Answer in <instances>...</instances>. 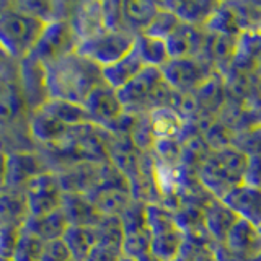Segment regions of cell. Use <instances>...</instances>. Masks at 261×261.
Here are the masks:
<instances>
[{"instance_id": "6da1fadb", "label": "cell", "mask_w": 261, "mask_h": 261, "mask_svg": "<svg viewBox=\"0 0 261 261\" xmlns=\"http://www.w3.org/2000/svg\"><path fill=\"white\" fill-rule=\"evenodd\" d=\"M43 65L49 98L82 105L88 93L103 82L101 69L77 53Z\"/></svg>"}, {"instance_id": "7a4b0ae2", "label": "cell", "mask_w": 261, "mask_h": 261, "mask_svg": "<svg viewBox=\"0 0 261 261\" xmlns=\"http://www.w3.org/2000/svg\"><path fill=\"white\" fill-rule=\"evenodd\" d=\"M247 159L248 155L233 145L216 152L209 150L196 170L198 181L212 198L222 201L233 188L243 183Z\"/></svg>"}, {"instance_id": "3957f363", "label": "cell", "mask_w": 261, "mask_h": 261, "mask_svg": "<svg viewBox=\"0 0 261 261\" xmlns=\"http://www.w3.org/2000/svg\"><path fill=\"white\" fill-rule=\"evenodd\" d=\"M46 21L23 13L10 5L0 7V47L7 56L23 59L31 54Z\"/></svg>"}, {"instance_id": "277c9868", "label": "cell", "mask_w": 261, "mask_h": 261, "mask_svg": "<svg viewBox=\"0 0 261 261\" xmlns=\"http://www.w3.org/2000/svg\"><path fill=\"white\" fill-rule=\"evenodd\" d=\"M136 36L130 33L119 30V31H103L90 39L80 41L75 47V53L87 61L93 62L100 69L108 67V65L119 61L124 57L134 46Z\"/></svg>"}, {"instance_id": "5b68a950", "label": "cell", "mask_w": 261, "mask_h": 261, "mask_svg": "<svg viewBox=\"0 0 261 261\" xmlns=\"http://www.w3.org/2000/svg\"><path fill=\"white\" fill-rule=\"evenodd\" d=\"M77 44L79 39L73 35L67 20L47 21L33 47L31 56H35L39 62L47 64L75 53Z\"/></svg>"}, {"instance_id": "8992f818", "label": "cell", "mask_w": 261, "mask_h": 261, "mask_svg": "<svg viewBox=\"0 0 261 261\" xmlns=\"http://www.w3.org/2000/svg\"><path fill=\"white\" fill-rule=\"evenodd\" d=\"M163 80L175 92H194L202 82H206L216 69L201 57L170 59L160 67Z\"/></svg>"}, {"instance_id": "52a82bcc", "label": "cell", "mask_w": 261, "mask_h": 261, "mask_svg": "<svg viewBox=\"0 0 261 261\" xmlns=\"http://www.w3.org/2000/svg\"><path fill=\"white\" fill-rule=\"evenodd\" d=\"M23 194L24 201H27L28 216L39 217L59 209L64 193L54 171H44V173L33 178L23 188Z\"/></svg>"}, {"instance_id": "ba28073f", "label": "cell", "mask_w": 261, "mask_h": 261, "mask_svg": "<svg viewBox=\"0 0 261 261\" xmlns=\"http://www.w3.org/2000/svg\"><path fill=\"white\" fill-rule=\"evenodd\" d=\"M162 80L163 77L160 69L144 67L133 80L127 82L119 90H116L118 100L122 106V110L130 114L149 113L150 96Z\"/></svg>"}, {"instance_id": "9c48e42d", "label": "cell", "mask_w": 261, "mask_h": 261, "mask_svg": "<svg viewBox=\"0 0 261 261\" xmlns=\"http://www.w3.org/2000/svg\"><path fill=\"white\" fill-rule=\"evenodd\" d=\"M88 114L90 122H93L95 126L108 130L114 121H116L124 110L118 100L116 90H113L101 82L100 85H96L92 92L88 93L85 101L82 103Z\"/></svg>"}, {"instance_id": "30bf717a", "label": "cell", "mask_w": 261, "mask_h": 261, "mask_svg": "<svg viewBox=\"0 0 261 261\" xmlns=\"http://www.w3.org/2000/svg\"><path fill=\"white\" fill-rule=\"evenodd\" d=\"M20 84L21 98L31 111L41 108L43 103L49 98L46 88L44 65L35 56L28 54L20 61Z\"/></svg>"}, {"instance_id": "8fae6325", "label": "cell", "mask_w": 261, "mask_h": 261, "mask_svg": "<svg viewBox=\"0 0 261 261\" xmlns=\"http://www.w3.org/2000/svg\"><path fill=\"white\" fill-rule=\"evenodd\" d=\"M49 171L44 162L33 152H15L7 155V168H5V179L4 190H15L23 191L33 178Z\"/></svg>"}, {"instance_id": "7c38bea8", "label": "cell", "mask_w": 261, "mask_h": 261, "mask_svg": "<svg viewBox=\"0 0 261 261\" xmlns=\"http://www.w3.org/2000/svg\"><path fill=\"white\" fill-rule=\"evenodd\" d=\"M206 31L193 24L179 23L176 30L165 39L170 59H185V57H201Z\"/></svg>"}, {"instance_id": "4fadbf2b", "label": "cell", "mask_w": 261, "mask_h": 261, "mask_svg": "<svg viewBox=\"0 0 261 261\" xmlns=\"http://www.w3.org/2000/svg\"><path fill=\"white\" fill-rule=\"evenodd\" d=\"M67 21L70 24L73 35L79 39V43L100 35V33L105 31L101 2L73 4Z\"/></svg>"}, {"instance_id": "5bb4252c", "label": "cell", "mask_w": 261, "mask_h": 261, "mask_svg": "<svg viewBox=\"0 0 261 261\" xmlns=\"http://www.w3.org/2000/svg\"><path fill=\"white\" fill-rule=\"evenodd\" d=\"M222 202L232 212H235L239 219L248 220L261 228V190L242 183L233 188L222 199Z\"/></svg>"}, {"instance_id": "9a60e30c", "label": "cell", "mask_w": 261, "mask_h": 261, "mask_svg": "<svg viewBox=\"0 0 261 261\" xmlns=\"http://www.w3.org/2000/svg\"><path fill=\"white\" fill-rule=\"evenodd\" d=\"M259 67H261V27L243 31L237 36L235 53L228 69L255 73Z\"/></svg>"}, {"instance_id": "2e32d148", "label": "cell", "mask_w": 261, "mask_h": 261, "mask_svg": "<svg viewBox=\"0 0 261 261\" xmlns=\"http://www.w3.org/2000/svg\"><path fill=\"white\" fill-rule=\"evenodd\" d=\"M100 168L101 163L80 160L75 165H72L69 170H64L62 173H56L62 193L88 194L98 183Z\"/></svg>"}, {"instance_id": "e0dca14e", "label": "cell", "mask_w": 261, "mask_h": 261, "mask_svg": "<svg viewBox=\"0 0 261 261\" xmlns=\"http://www.w3.org/2000/svg\"><path fill=\"white\" fill-rule=\"evenodd\" d=\"M237 219L239 217L235 216V212L228 209L220 199L212 198V196L202 206L204 227H206L211 240L216 243H224L228 230L237 222Z\"/></svg>"}, {"instance_id": "ac0fdd59", "label": "cell", "mask_w": 261, "mask_h": 261, "mask_svg": "<svg viewBox=\"0 0 261 261\" xmlns=\"http://www.w3.org/2000/svg\"><path fill=\"white\" fill-rule=\"evenodd\" d=\"M61 209L67 219L69 225L95 227L101 220V214L95 209L85 194L80 193H64L61 201Z\"/></svg>"}, {"instance_id": "d6986e66", "label": "cell", "mask_w": 261, "mask_h": 261, "mask_svg": "<svg viewBox=\"0 0 261 261\" xmlns=\"http://www.w3.org/2000/svg\"><path fill=\"white\" fill-rule=\"evenodd\" d=\"M144 67L145 65L141 59V56H139L136 46H133V49H130L124 57H121L119 61L108 65V67L101 69V79L105 84L111 87L113 90H119L121 87H124L127 82L133 80Z\"/></svg>"}, {"instance_id": "ffe728a7", "label": "cell", "mask_w": 261, "mask_h": 261, "mask_svg": "<svg viewBox=\"0 0 261 261\" xmlns=\"http://www.w3.org/2000/svg\"><path fill=\"white\" fill-rule=\"evenodd\" d=\"M159 5L170 10L181 23L202 28L219 4L206 0H183V2H160Z\"/></svg>"}, {"instance_id": "44dd1931", "label": "cell", "mask_w": 261, "mask_h": 261, "mask_svg": "<svg viewBox=\"0 0 261 261\" xmlns=\"http://www.w3.org/2000/svg\"><path fill=\"white\" fill-rule=\"evenodd\" d=\"M159 12V4L130 0L122 2V28L130 35H142Z\"/></svg>"}, {"instance_id": "7402d4cb", "label": "cell", "mask_w": 261, "mask_h": 261, "mask_svg": "<svg viewBox=\"0 0 261 261\" xmlns=\"http://www.w3.org/2000/svg\"><path fill=\"white\" fill-rule=\"evenodd\" d=\"M23 227L35 235H38L43 242H51V240L62 239V235L65 232V228L69 227V224L62 209L59 207L53 212H49L46 216H39V217L28 216Z\"/></svg>"}, {"instance_id": "603a6c76", "label": "cell", "mask_w": 261, "mask_h": 261, "mask_svg": "<svg viewBox=\"0 0 261 261\" xmlns=\"http://www.w3.org/2000/svg\"><path fill=\"white\" fill-rule=\"evenodd\" d=\"M194 95L198 98V103L201 106V111H206L217 116L222 111L225 103V80L219 72H214L212 75L202 82V84L194 90Z\"/></svg>"}, {"instance_id": "cb8c5ba5", "label": "cell", "mask_w": 261, "mask_h": 261, "mask_svg": "<svg viewBox=\"0 0 261 261\" xmlns=\"http://www.w3.org/2000/svg\"><path fill=\"white\" fill-rule=\"evenodd\" d=\"M69 129L70 127L61 124L59 121H56L54 118H51L49 114L43 113L41 110L31 111L30 130H31L33 137L39 142L57 145L59 142L64 141V137L69 133Z\"/></svg>"}, {"instance_id": "d4e9b609", "label": "cell", "mask_w": 261, "mask_h": 261, "mask_svg": "<svg viewBox=\"0 0 261 261\" xmlns=\"http://www.w3.org/2000/svg\"><path fill=\"white\" fill-rule=\"evenodd\" d=\"M38 110L49 114L51 118H54L56 121H59L61 124L67 126V127L90 122L84 105H80V103L57 100V98H47V100L43 103V106Z\"/></svg>"}, {"instance_id": "484cf974", "label": "cell", "mask_w": 261, "mask_h": 261, "mask_svg": "<svg viewBox=\"0 0 261 261\" xmlns=\"http://www.w3.org/2000/svg\"><path fill=\"white\" fill-rule=\"evenodd\" d=\"M27 217L28 209L23 191H0V225L21 228Z\"/></svg>"}, {"instance_id": "4316f807", "label": "cell", "mask_w": 261, "mask_h": 261, "mask_svg": "<svg viewBox=\"0 0 261 261\" xmlns=\"http://www.w3.org/2000/svg\"><path fill=\"white\" fill-rule=\"evenodd\" d=\"M149 119L155 141H159V139H176L179 141L181 139L186 122L168 106L152 110L149 113Z\"/></svg>"}, {"instance_id": "83f0119b", "label": "cell", "mask_w": 261, "mask_h": 261, "mask_svg": "<svg viewBox=\"0 0 261 261\" xmlns=\"http://www.w3.org/2000/svg\"><path fill=\"white\" fill-rule=\"evenodd\" d=\"M62 240L69 248L72 259L85 261L96 245V230L95 227L69 225L62 235Z\"/></svg>"}, {"instance_id": "f1b7e54d", "label": "cell", "mask_w": 261, "mask_h": 261, "mask_svg": "<svg viewBox=\"0 0 261 261\" xmlns=\"http://www.w3.org/2000/svg\"><path fill=\"white\" fill-rule=\"evenodd\" d=\"M134 46L137 49L139 56H141V59H142L145 67L160 69L170 61L165 39L152 38V36H147V35H137Z\"/></svg>"}, {"instance_id": "f546056e", "label": "cell", "mask_w": 261, "mask_h": 261, "mask_svg": "<svg viewBox=\"0 0 261 261\" xmlns=\"http://www.w3.org/2000/svg\"><path fill=\"white\" fill-rule=\"evenodd\" d=\"M185 245V233L179 227L171 228L168 232H162L152 235L150 242V255L159 258L160 261H170L179 255Z\"/></svg>"}, {"instance_id": "4dcf8cb0", "label": "cell", "mask_w": 261, "mask_h": 261, "mask_svg": "<svg viewBox=\"0 0 261 261\" xmlns=\"http://www.w3.org/2000/svg\"><path fill=\"white\" fill-rule=\"evenodd\" d=\"M202 28L209 33H217V35H225L233 38H237L242 33L239 18H237L235 10L230 4H219L214 13L211 15V18Z\"/></svg>"}, {"instance_id": "1f68e13d", "label": "cell", "mask_w": 261, "mask_h": 261, "mask_svg": "<svg viewBox=\"0 0 261 261\" xmlns=\"http://www.w3.org/2000/svg\"><path fill=\"white\" fill-rule=\"evenodd\" d=\"M95 230H96V245L121 251L122 227L118 216H103L100 222L95 225Z\"/></svg>"}, {"instance_id": "d6a6232c", "label": "cell", "mask_w": 261, "mask_h": 261, "mask_svg": "<svg viewBox=\"0 0 261 261\" xmlns=\"http://www.w3.org/2000/svg\"><path fill=\"white\" fill-rule=\"evenodd\" d=\"M44 242L38 235L27 230L24 227L20 228L18 240L13 251V261H39L41 250H43Z\"/></svg>"}, {"instance_id": "836d02e7", "label": "cell", "mask_w": 261, "mask_h": 261, "mask_svg": "<svg viewBox=\"0 0 261 261\" xmlns=\"http://www.w3.org/2000/svg\"><path fill=\"white\" fill-rule=\"evenodd\" d=\"M129 139H130V142H133L134 149L139 150L141 153L152 152V147L155 144V137L152 133V127H150L149 113L137 114L134 124L130 127Z\"/></svg>"}, {"instance_id": "e575fe53", "label": "cell", "mask_w": 261, "mask_h": 261, "mask_svg": "<svg viewBox=\"0 0 261 261\" xmlns=\"http://www.w3.org/2000/svg\"><path fill=\"white\" fill-rule=\"evenodd\" d=\"M150 242L152 235L149 228H141V230L122 233V243H121V255L130 256V258H141L147 253H150Z\"/></svg>"}, {"instance_id": "d590c367", "label": "cell", "mask_w": 261, "mask_h": 261, "mask_svg": "<svg viewBox=\"0 0 261 261\" xmlns=\"http://www.w3.org/2000/svg\"><path fill=\"white\" fill-rule=\"evenodd\" d=\"M181 23L176 16L171 13L167 8H163L159 5V12L153 16L152 23L147 27V30L142 33V35L152 36V38H159V39H167L171 33L176 30L178 24Z\"/></svg>"}, {"instance_id": "8d00e7d4", "label": "cell", "mask_w": 261, "mask_h": 261, "mask_svg": "<svg viewBox=\"0 0 261 261\" xmlns=\"http://www.w3.org/2000/svg\"><path fill=\"white\" fill-rule=\"evenodd\" d=\"M152 155L162 163L178 167L181 160V142L176 139H159L152 147Z\"/></svg>"}, {"instance_id": "74e56055", "label": "cell", "mask_w": 261, "mask_h": 261, "mask_svg": "<svg viewBox=\"0 0 261 261\" xmlns=\"http://www.w3.org/2000/svg\"><path fill=\"white\" fill-rule=\"evenodd\" d=\"M103 24L106 31H119L122 28V2H101Z\"/></svg>"}, {"instance_id": "f35d334b", "label": "cell", "mask_w": 261, "mask_h": 261, "mask_svg": "<svg viewBox=\"0 0 261 261\" xmlns=\"http://www.w3.org/2000/svg\"><path fill=\"white\" fill-rule=\"evenodd\" d=\"M70 251L65 247L62 239L44 242L43 250H41L39 261H70Z\"/></svg>"}, {"instance_id": "ab89813d", "label": "cell", "mask_w": 261, "mask_h": 261, "mask_svg": "<svg viewBox=\"0 0 261 261\" xmlns=\"http://www.w3.org/2000/svg\"><path fill=\"white\" fill-rule=\"evenodd\" d=\"M243 183L251 188H256V190H261V153L248 155Z\"/></svg>"}, {"instance_id": "60d3db41", "label": "cell", "mask_w": 261, "mask_h": 261, "mask_svg": "<svg viewBox=\"0 0 261 261\" xmlns=\"http://www.w3.org/2000/svg\"><path fill=\"white\" fill-rule=\"evenodd\" d=\"M20 228L0 225V258H12Z\"/></svg>"}, {"instance_id": "b9f144b4", "label": "cell", "mask_w": 261, "mask_h": 261, "mask_svg": "<svg viewBox=\"0 0 261 261\" xmlns=\"http://www.w3.org/2000/svg\"><path fill=\"white\" fill-rule=\"evenodd\" d=\"M121 256L119 250L101 247V245H95V248L90 251V255L87 256L85 261H118Z\"/></svg>"}, {"instance_id": "7bdbcfd3", "label": "cell", "mask_w": 261, "mask_h": 261, "mask_svg": "<svg viewBox=\"0 0 261 261\" xmlns=\"http://www.w3.org/2000/svg\"><path fill=\"white\" fill-rule=\"evenodd\" d=\"M196 250H198V247H194V245H191L190 242L185 240V245H183L181 251H179V255L175 256L173 259H170V261H193Z\"/></svg>"}, {"instance_id": "ee69618b", "label": "cell", "mask_w": 261, "mask_h": 261, "mask_svg": "<svg viewBox=\"0 0 261 261\" xmlns=\"http://www.w3.org/2000/svg\"><path fill=\"white\" fill-rule=\"evenodd\" d=\"M5 168H7V153L0 150V191H4Z\"/></svg>"}, {"instance_id": "f6af8a7d", "label": "cell", "mask_w": 261, "mask_h": 261, "mask_svg": "<svg viewBox=\"0 0 261 261\" xmlns=\"http://www.w3.org/2000/svg\"><path fill=\"white\" fill-rule=\"evenodd\" d=\"M139 261H160L159 258H155L153 255H150V253H147V255L141 256V258H137Z\"/></svg>"}, {"instance_id": "bcb514c9", "label": "cell", "mask_w": 261, "mask_h": 261, "mask_svg": "<svg viewBox=\"0 0 261 261\" xmlns=\"http://www.w3.org/2000/svg\"><path fill=\"white\" fill-rule=\"evenodd\" d=\"M118 261H139V259H136V258H130V256H124V255H121V256L118 258Z\"/></svg>"}, {"instance_id": "7dc6e473", "label": "cell", "mask_w": 261, "mask_h": 261, "mask_svg": "<svg viewBox=\"0 0 261 261\" xmlns=\"http://www.w3.org/2000/svg\"><path fill=\"white\" fill-rule=\"evenodd\" d=\"M4 57H7V54H5V51H4V49H2V47H0V61H2V59H4Z\"/></svg>"}, {"instance_id": "c3c4849f", "label": "cell", "mask_w": 261, "mask_h": 261, "mask_svg": "<svg viewBox=\"0 0 261 261\" xmlns=\"http://www.w3.org/2000/svg\"><path fill=\"white\" fill-rule=\"evenodd\" d=\"M0 261H13L12 258H0Z\"/></svg>"}, {"instance_id": "681fc988", "label": "cell", "mask_w": 261, "mask_h": 261, "mask_svg": "<svg viewBox=\"0 0 261 261\" xmlns=\"http://www.w3.org/2000/svg\"><path fill=\"white\" fill-rule=\"evenodd\" d=\"M70 261H77V259H70Z\"/></svg>"}]
</instances>
